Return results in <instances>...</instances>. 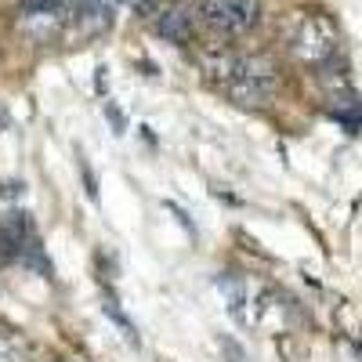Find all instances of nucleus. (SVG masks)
<instances>
[{"mask_svg": "<svg viewBox=\"0 0 362 362\" xmlns=\"http://www.w3.org/2000/svg\"><path fill=\"white\" fill-rule=\"evenodd\" d=\"M225 80V90L235 105H247V109H257V105H268L272 95L279 87V69L272 58L264 54H243V58H225L221 62V73Z\"/></svg>", "mask_w": 362, "mask_h": 362, "instance_id": "f257e3e1", "label": "nucleus"}, {"mask_svg": "<svg viewBox=\"0 0 362 362\" xmlns=\"http://www.w3.org/2000/svg\"><path fill=\"white\" fill-rule=\"evenodd\" d=\"M119 4H127V8H134V11H156L160 0H119Z\"/></svg>", "mask_w": 362, "mask_h": 362, "instance_id": "1a4fd4ad", "label": "nucleus"}, {"mask_svg": "<svg viewBox=\"0 0 362 362\" xmlns=\"http://www.w3.org/2000/svg\"><path fill=\"white\" fill-rule=\"evenodd\" d=\"M329 116H337L348 131L362 127V98L355 95V90H348V87L334 90V95H329Z\"/></svg>", "mask_w": 362, "mask_h": 362, "instance_id": "6e6552de", "label": "nucleus"}, {"mask_svg": "<svg viewBox=\"0 0 362 362\" xmlns=\"http://www.w3.org/2000/svg\"><path fill=\"white\" fill-rule=\"evenodd\" d=\"M69 25V8L58 0H22L15 11V29L33 40V44H51L66 33Z\"/></svg>", "mask_w": 362, "mask_h": 362, "instance_id": "f03ea898", "label": "nucleus"}, {"mask_svg": "<svg viewBox=\"0 0 362 362\" xmlns=\"http://www.w3.org/2000/svg\"><path fill=\"white\" fill-rule=\"evenodd\" d=\"M29 239H33V232H29V221L25 214H8L0 218V264H11L25 254Z\"/></svg>", "mask_w": 362, "mask_h": 362, "instance_id": "39448f33", "label": "nucleus"}, {"mask_svg": "<svg viewBox=\"0 0 362 362\" xmlns=\"http://www.w3.org/2000/svg\"><path fill=\"white\" fill-rule=\"evenodd\" d=\"M199 18L221 37H243L261 18V0H203Z\"/></svg>", "mask_w": 362, "mask_h": 362, "instance_id": "20e7f679", "label": "nucleus"}, {"mask_svg": "<svg viewBox=\"0 0 362 362\" xmlns=\"http://www.w3.org/2000/svg\"><path fill=\"white\" fill-rule=\"evenodd\" d=\"M58 4H66V8H69V11H73V8H76V4H80V0H58Z\"/></svg>", "mask_w": 362, "mask_h": 362, "instance_id": "9d476101", "label": "nucleus"}, {"mask_svg": "<svg viewBox=\"0 0 362 362\" xmlns=\"http://www.w3.org/2000/svg\"><path fill=\"white\" fill-rule=\"evenodd\" d=\"M156 29H160V37H167L170 44H189L196 37V18H192L189 8H170V11L160 15Z\"/></svg>", "mask_w": 362, "mask_h": 362, "instance_id": "0eeeda50", "label": "nucleus"}, {"mask_svg": "<svg viewBox=\"0 0 362 362\" xmlns=\"http://www.w3.org/2000/svg\"><path fill=\"white\" fill-rule=\"evenodd\" d=\"M69 22L80 29L83 37H98L112 25V15H109V4L105 0H80V4L69 11Z\"/></svg>", "mask_w": 362, "mask_h": 362, "instance_id": "423d86ee", "label": "nucleus"}, {"mask_svg": "<svg viewBox=\"0 0 362 362\" xmlns=\"http://www.w3.org/2000/svg\"><path fill=\"white\" fill-rule=\"evenodd\" d=\"M297 62L305 66H326L337 54V29L326 15H305L297 25V33L290 40Z\"/></svg>", "mask_w": 362, "mask_h": 362, "instance_id": "7ed1b4c3", "label": "nucleus"}]
</instances>
